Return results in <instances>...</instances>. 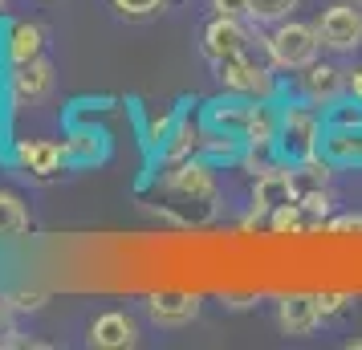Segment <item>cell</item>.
Segmentation results:
<instances>
[{
  "label": "cell",
  "mask_w": 362,
  "mask_h": 350,
  "mask_svg": "<svg viewBox=\"0 0 362 350\" xmlns=\"http://www.w3.org/2000/svg\"><path fill=\"white\" fill-rule=\"evenodd\" d=\"M322 134H326V118H322V106H313L310 98L277 106V143H273V151L281 155L285 167L317 159L322 155Z\"/></svg>",
  "instance_id": "obj_1"
},
{
  "label": "cell",
  "mask_w": 362,
  "mask_h": 350,
  "mask_svg": "<svg viewBox=\"0 0 362 350\" xmlns=\"http://www.w3.org/2000/svg\"><path fill=\"white\" fill-rule=\"evenodd\" d=\"M159 192L180 208V220H192V224L204 220V216H212V204H216V196H220L212 167L204 163V159L171 163L167 175L159 180Z\"/></svg>",
  "instance_id": "obj_2"
},
{
  "label": "cell",
  "mask_w": 362,
  "mask_h": 350,
  "mask_svg": "<svg viewBox=\"0 0 362 350\" xmlns=\"http://www.w3.org/2000/svg\"><path fill=\"white\" fill-rule=\"evenodd\" d=\"M322 49L326 45L317 37V25H305L293 17L269 25V33H264V57L273 62V69H285V74H301L305 66H313Z\"/></svg>",
  "instance_id": "obj_3"
},
{
  "label": "cell",
  "mask_w": 362,
  "mask_h": 350,
  "mask_svg": "<svg viewBox=\"0 0 362 350\" xmlns=\"http://www.w3.org/2000/svg\"><path fill=\"white\" fill-rule=\"evenodd\" d=\"M216 78L224 86V94H240V98H273L277 82H273V62L264 66L252 53H236L216 62Z\"/></svg>",
  "instance_id": "obj_4"
},
{
  "label": "cell",
  "mask_w": 362,
  "mask_h": 350,
  "mask_svg": "<svg viewBox=\"0 0 362 350\" xmlns=\"http://www.w3.org/2000/svg\"><path fill=\"white\" fill-rule=\"evenodd\" d=\"M53 90V66L45 57H33V62H17L8 66V78H4V98L13 110H25L33 102H45Z\"/></svg>",
  "instance_id": "obj_5"
},
{
  "label": "cell",
  "mask_w": 362,
  "mask_h": 350,
  "mask_svg": "<svg viewBox=\"0 0 362 350\" xmlns=\"http://www.w3.org/2000/svg\"><path fill=\"white\" fill-rule=\"evenodd\" d=\"M13 163H17L21 175H29V180H57V175L66 171L69 155H66V147L53 143V139H17Z\"/></svg>",
  "instance_id": "obj_6"
},
{
  "label": "cell",
  "mask_w": 362,
  "mask_h": 350,
  "mask_svg": "<svg viewBox=\"0 0 362 350\" xmlns=\"http://www.w3.org/2000/svg\"><path fill=\"white\" fill-rule=\"evenodd\" d=\"M252 110H257V98H240V94H224V98H212L204 106V127L216 134H228L245 147L248 139V122H252Z\"/></svg>",
  "instance_id": "obj_7"
},
{
  "label": "cell",
  "mask_w": 362,
  "mask_h": 350,
  "mask_svg": "<svg viewBox=\"0 0 362 350\" xmlns=\"http://www.w3.org/2000/svg\"><path fill=\"white\" fill-rule=\"evenodd\" d=\"M317 37L329 53H354L362 45V13L354 4H329L317 21Z\"/></svg>",
  "instance_id": "obj_8"
},
{
  "label": "cell",
  "mask_w": 362,
  "mask_h": 350,
  "mask_svg": "<svg viewBox=\"0 0 362 350\" xmlns=\"http://www.w3.org/2000/svg\"><path fill=\"white\" fill-rule=\"evenodd\" d=\"M199 49L208 62H224V57H236V53H248V29L240 25V17H220L216 13L208 25H204V41Z\"/></svg>",
  "instance_id": "obj_9"
},
{
  "label": "cell",
  "mask_w": 362,
  "mask_h": 350,
  "mask_svg": "<svg viewBox=\"0 0 362 350\" xmlns=\"http://www.w3.org/2000/svg\"><path fill=\"white\" fill-rule=\"evenodd\" d=\"M297 86H301V98H310L313 106L326 110L329 102H338L350 90V78L338 66H329V62H313V66H305L297 74Z\"/></svg>",
  "instance_id": "obj_10"
},
{
  "label": "cell",
  "mask_w": 362,
  "mask_h": 350,
  "mask_svg": "<svg viewBox=\"0 0 362 350\" xmlns=\"http://www.w3.org/2000/svg\"><path fill=\"white\" fill-rule=\"evenodd\" d=\"M147 314L155 326L163 330H180L187 322L199 317V293H183V289H159L147 298Z\"/></svg>",
  "instance_id": "obj_11"
},
{
  "label": "cell",
  "mask_w": 362,
  "mask_h": 350,
  "mask_svg": "<svg viewBox=\"0 0 362 350\" xmlns=\"http://www.w3.org/2000/svg\"><path fill=\"white\" fill-rule=\"evenodd\" d=\"M293 200H297L293 171L264 167L261 175H257V184H252V220L269 216V212H277V208H285V204H293Z\"/></svg>",
  "instance_id": "obj_12"
},
{
  "label": "cell",
  "mask_w": 362,
  "mask_h": 350,
  "mask_svg": "<svg viewBox=\"0 0 362 350\" xmlns=\"http://www.w3.org/2000/svg\"><path fill=\"white\" fill-rule=\"evenodd\" d=\"M86 342L98 350H127L139 342V322L131 314H122V310H106V314H98L90 322Z\"/></svg>",
  "instance_id": "obj_13"
},
{
  "label": "cell",
  "mask_w": 362,
  "mask_h": 350,
  "mask_svg": "<svg viewBox=\"0 0 362 350\" xmlns=\"http://www.w3.org/2000/svg\"><path fill=\"white\" fill-rule=\"evenodd\" d=\"M322 322V305H317V293H285L277 305V326L281 334L289 338H305V334L317 330Z\"/></svg>",
  "instance_id": "obj_14"
},
{
  "label": "cell",
  "mask_w": 362,
  "mask_h": 350,
  "mask_svg": "<svg viewBox=\"0 0 362 350\" xmlns=\"http://www.w3.org/2000/svg\"><path fill=\"white\" fill-rule=\"evenodd\" d=\"M322 159L329 167H362V127H326Z\"/></svg>",
  "instance_id": "obj_15"
},
{
  "label": "cell",
  "mask_w": 362,
  "mask_h": 350,
  "mask_svg": "<svg viewBox=\"0 0 362 350\" xmlns=\"http://www.w3.org/2000/svg\"><path fill=\"white\" fill-rule=\"evenodd\" d=\"M45 53V33L37 29L33 21H13L4 29V62L17 66V62H33Z\"/></svg>",
  "instance_id": "obj_16"
},
{
  "label": "cell",
  "mask_w": 362,
  "mask_h": 350,
  "mask_svg": "<svg viewBox=\"0 0 362 350\" xmlns=\"http://www.w3.org/2000/svg\"><path fill=\"white\" fill-rule=\"evenodd\" d=\"M204 155V127L192 118H175V127L163 143V163H183V159H199Z\"/></svg>",
  "instance_id": "obj_17"
},
{
  "label": "cell",
  "mask_w": 362,
  "mask_h": 350,
  "mask_svg": "<svg viewBox=\"0 0 362 350\" xmlns=\"http://www.w3.org/2000/svg\"><path fill=\"white\" fill-rule=\"evenodd\" d=\"M29 233V208L17 192H0V240Z\"/></svg>",
  "instance_id": "obj_18"
},
{
  "label": "cell",
  "mask_w": 362,
  "mask_h": 350,
  "mask_svg": "<svg viewBox=\"0 0 362 350\" xmlns=\"http://www.w3.org/2000/svg\"><path fill=\"white\" fill-rule=\"evenodd\" d=\"M62 147H66L69 163H94L106 155V139L98 131H74L69 139H62Z\"/></svg>",
  "instance_id": "obj_19"
},
{
  "label": "cell",
  "mask_w": 362,
  "mask_h": 350,
  "mask_svg": "<svg viewBox=\"0 0 362 350\" xmlns=\"http://www.w3.org/2000/svg\"><path fill=\"white\" fill-rule=\"evenodd\" d=\"M297 0H248V21L252 25H277V21L293 17Z\"/></svg>",
  "instance_id": "obj_20"
},
{
  "label": "cell",
  "mask_w": 362,
  "mask_h": 350,
  "mask_svg": "<svg viewBox=\"0 0 362 350\" xmlns=\"http://www.w3.org/2000/svg\"><path fill=\"white\" fill-rule=\"evenodd\" d=\"M322 118H326V127H362V102L350 94V98H338L329 102L326 110H322Z\"/></svg>",
  "instance_id": "obj_21"
},
{
  "label": "cell",
  "mask_w": 362,
  "mask_h": 350,
  "mask_svg": "<svg viewBox=\"0 0 362 350\" xmlns=\"http://www.w3.org/2000/svg\"><path fill=\"white\" fill-rule=\"evenodd\" d=\"M305 224H310V212H305L301 200L285 204V208H277V212H269V228H273V233H301Z\"/></svg>",
  "instance_id": "obj_22"
},
{
  "label": "cell",
  "mask_w": 362,
  "mask_h": 350,
  "mask_svg": "<svg viewBox=\"0 0 362 350\" xmlns=\"http://www.w3.org/2000/svg\"><path fill=\"white\" fill-rule=\"evenodd\" d=\"M110 4H115L122 17H151V13L163 8L167 0H110Z\"/></svg>",
  "instance_id": "obj_23"
},
{
  "label": "cell",
  "mask_w": 362,
  "mask_h": 350,
  "mask_svg": "<svg viewBox=\"0 0 362 350\" xmlns=\"http://www.w3.org/2000/svg\"><path fill=\"white\" fill-rule=\"evenodd\" d=\"M317 305H322V317L346 314L354 305V293H317Z\"/></svg>",
  "instance_id": "obj_24"
},
{
  "label": "cell",
  "mask_w": 362,
  "mask_h": 350,
  "mask_svg": "<svg viewBox=\"0 0 362 350\" xmlns=\"http://www.w3.org/2000/svg\"><path fill=\"white\" fill-rule=\"evenodd\" d=\"M212 13H220V17H248V0H212Z\"/></svg>",
  "instance_id": "obj_25"
},
{
  "label": "cell",
  "mask_w": 362,
  "mask_h": 350,
  "mask_svg": "<svg viewBox=\"0 0 362 350\" xmlns=\"http://www.w3.org/2000/svg\"><path fill=\"white\" fill-rule=\"evenodd\" d=\"M329 233H362V216H338L326 224Z\"/></svg>",
  "instance_id": "obj_26"
},
{
  "label": "cell",
  "mask_w": 362,
  "mask_h": 350,
  "mask_svg": "<svg viewBox=\"0 0 362 350\" xmlns=\"http://www.w3.org/2000/svg\"><path fill=\"white\" fill-rule=\"evenodd\" d=\"M41 293H17V298H13V305H17V310H37V305H41Z\"/></svg>",
  "instance_id": "obj_27"
},
{
  "label": "cell",
  "mask_w": 362,
  "mask_h": 350,
  "mask_svg": "<svg viewBox=\"0 0 362 350\" xmlns=\"http://www.w3.org/2000/svg\"><path fill=\"white\" fill-rule=\"evenodd\" d=\"M350 94L362 102V69H354V74H350Z\"/></svg>",
  "instance_id": "obj_28"
},
{
  "label": "cell",
  "mask_w": 362,
  "mask_h": 350,
  "mask_svg": "<svg viewBox=\"0 0 362 350\" xmlns=\"http://www.w3.org/2000/svg\"><path fill=\"white\" fill-rule=\"evenodd\" d=\"M346 346H350V350H362V338H350V342H346Z\"/></svg>",
  "instance_id": "obj_29"
},
{
  "label": "cell",
  "mask_w": 362,
  "mask_h": 350,
  "mask_svg": "<svg viewBox=\"0 0 362 350\" xmlns=\"http://www.w3.org/2000/svg\"><path fill=\"white\" fill-rule=\"evenodd\" d=\"M0 8H4V0H0Z\"/></svg>",
  "instance_id": "obj_30"
},
{
  "label": "cell",
  "mask_w": 362,
  "mask_h": 350,
  "mask_svg": "<svg viewBox=\"0 0 362 350\" xmlns=\"http://www.w3.org/2000/svg\"><path fill=\"white\" fill-rule=\"evenodd\" d=\"M354 4H362V0H354Z\"/></svg>",
  "instance_id": "obj_31"
}]
</instances>
